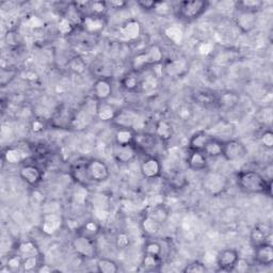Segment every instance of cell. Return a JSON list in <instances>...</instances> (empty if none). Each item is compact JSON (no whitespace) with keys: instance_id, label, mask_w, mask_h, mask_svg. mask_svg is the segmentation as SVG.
<instances>
[{"instance_id":"cell-31","label":"cell","mask_w":273,"mask_h":273,"mask_svg":"<svg viewBox=\"0 0 273 273\" xmlns=\"http://www.w3.org/2000/svg\"><path fill=\"white\" fill-rule=\"evenodd\" d=\"M162 265L161 256L159 255H152V254H143L142 261H141V268L144 271L154 272L160 269Z\"/></svg>"},{"instance_id":"cell-14","label":"cell","mask_w":273,"mask_h":273,"mask_svg":"<svg viewBox=\"0 0 273 273\" xmlns=\"http://www.w3.org/2000/svg\"><path fill=\"white\" fill-rule=\"evenodd\" d=\"M257 13L248 12V11H241L237 10L235 14V24L238 27V29L242 33H249L251 32L257 23Z\"/></svg>"},{"instance_id":"cell-5","label":"cell","mask_w":273,"mask_h":273,"mask_svg":"<svg viewBox=\"0 0 273 273\" xmlns=\"http://www.w3.org/2000/svg\"><path fill=\"white\" fill-rule=\"evenodd\" d=\"M161 142L160 139H158L155 134L149 133H136L133 144L136 147L138 152L144 153L148 156H154L157 154V147L158 143Z\"/></svg>"},{"instance_id":"cell-26","label":"cell","mask_w":273,"mask_h":273,"mask_svg":"<svg viewBox=\"0 0 273 273\" xmlns=\"http://www.w3.org/2000/svg\"><path fill=\"white\" fill-rule=\"evenodd\" d=\"M27 154L24 150L17 147H8L3 151V159L9 165L15 166L27 159Z\"/></svg>"},{"instance_id":"cell-28","label":"cell","mask_w":273,"mask_h":273,"mask_svg":"<svg viewBox=\"0 0 273 273\" xmlns=\"http://www.w3.org/2000/svg\"><path fill=\"white\" fill-rule=\"evenodd\" d=\"M187 165L194 171H203L208 168V158L203 152H190L187 158Z\"/></svg>"},{"instance_id":"cell-58","label":"cell","mask_w":273,"mask_h":273,"mask_svg":"<svg viewBox=\"0 0 273 273\" xmlns=\"http://www.w3.org/2000/svg\"><path fill=\"white\" fill-rule=\"evenodd\" d=\"M38 272H43V273H49L54 271L49 265H40V267L37 269Z\"/></svg>"},{"instance_id":"cell-56","label":"cell","mask_w":273,"mask_h":273,"mask_svg":"<svg viewBox=\"0 0 273 273\" xmlns=\"http://www.w3.org/2000/svg\"><path fill=\"white\" fill-rule=\"evenodd\" d=\"M31 129H32V131H33L34 133H37V134L42 133V132L45 129V124H44V122H43L42 120L37 119V120H34V121L31 123Z\"/></svg>"},{"instance_id":"cell-30","label":"cell","mask_w":273,"mask_h":273,"mask_svg":"<svg viewBox=\"0 0 273 273\" xmlns=\"http://www.w3.org/2000/svg\"><path fill=\"white\" fill-rule=\"evenodd\" d=\"M163 35L174 45H181L184 43V30L178 25H169L163 29Z\"/></svg>"},{"instance_id":"cell-2","label":"cell","mask_w":273,"mask_h":273,"mask_svg":"<svg viewBox=\"0 0 273 273\" xmlns=\"http://www.w3.org/2000/svg\"><path fill=\"white\" fill-rule=\"evenodd\" d=\"M97 104L98 102L95 98L87 99L82 103L80 107L74 111L70 128L75 129V131H83L87 128L96 118Z\"/></svg>"},{"instance_id":"cell-43","label":"cell","mask_w":273,"mask_h":273,"mask_svg":"<svg viewBox=\"0 0 273 273\" xmlns=\"http://www.w3.org/2000/svg\"><path fill=\"white\" fill-rule=\"evenodd\" d=\"M256 120L261 124L268 126L269 128L272 122V107L268 106L258 110V112L256 113Z\"/></svg>"},{"instance_id":"cell-17","label":"cell","mask_w":273,"mask_h":273,"mask_svg":"<svg viewBox=\"0 0 273 273\" xmlns=\"http://www.w3.org/2000/svg\"><path fill=\"white\" fill-rule=\"evenodd\" d=\"M92 91L97 102H107L112 95V81L107 77H100L94 81Z\"/></svg>"},{"instance_id":"cell-24","label":"cell","mask_w":273,"mask_h":273,"mask_svg":"<svg viewBox=\"0 0 273 273\" xmlns=\"http://www.w3.org/2000/svg\"><path fill=\"white\" fill-rule=\"evenodd\" d=\"M213 137L210 135V133L205 131H199L193 134L189 140L188 149L190 152L196 151V152H203L207 143L212 139Z\"/></svg>"},{"instance_id":"cell-40","label":"cell","mask_w":273,"mask_h":273,"mask_svg":"<svg viewBox=\"0 0 273 273\" xmlns=\"http://www.w3.org/2000/svg\"><path fill=\"white\" fill-rule=\"evenodd\" d=\"M96 269L100 273H117L119 265L110 258L100 257L96 262Z\"/></svg>"},{"instance_id":"cell-46","label":"cell","mask_w":273,"mask_h":273,"mask_svg":"<svg viewBox=\"0 0 273 273\" xmlns=\"http://www.w3.org/2000/svg\"><path fill=\"white\" fill-rule=\"evenodd\" d=\"M89 9L91 11L90 14H93V15H98V16H105L106 13L109 10L107 2H93V3H90Z\"/></svg>"},{"instance_id":"cell-13","label":"cell","mask_w":273,"mask_h":273,"mask_svg":"<svg viewBox=\"0 0 273 273\" xmlns=\"http://www.w3.org/2000/svg\"><path fill=\"white\" fill-rule=\"evenodd\" d=\"M138 150L134 144H126V145H121V144H114L112 149V155L114 160L118 163L126 165L132 162L135 160V158L138 155Z\"/></svg>"},{"instance_id":"cell-52","label":"cell","mask_w":273,"mask_h":273,"mask_svg":"<svg viewBox=\"0 0 273 273\" xmlns=\"http://www.w3.org/2000/svg\"><path fill=\"white\" fill-rule=\"evenodd\" d=\"M260 140L262 142L263 147H265L268 150L273 149V133L270 128H267L266 131H264L261 136H260Z\"/></svg>"},{"instance_id":"cell-44","label":"cell","mask_w":273,"mask_h":273,"mask_svg":"<svg viewBox=\"0 0 273 273\" xmlns=\"http://www.w3.org/2000/svg\"><path fill=\"white\" fill-rule=\"evenodd\" d=\"M172 11H173V6L171 5V3L162 2V0H160V2H156L154 10H153V12L155 14H157V15H159V16H162V17L169 16L170 14L172 13Z\"/></svg>"},{"instance_id":"cell-45","label":"cell","mask_w":273,"mask_h":273,"mask_svg":"<svg viewBox=\"0 0 273 273\" xmlns=\"http://www.w3.org/2000/svg\"><path fill=\"white\" fill-rule=\"evenodd\" d=\"M57 28H58V31L60 34L68 35L74 31L75 25L69 17H62L58 22V26H57Z\"/></svg>"},{"instance_id":"cell-38","label":"cell","mask_w":273,"mask_h":273,"mask_svg":"<svg viewBox=\"0 0 273 273\" xmlns=\"http://www.w3.org/2000/svg\"><path fill=\"white\" fill-rule=\"evenodd\" d=\"M17 253L23 257L28 256H39L40 251L37 244L31 240H24L17 243Z\"/></svg>"},{"instance_id":"cell-35","label":"cell","mask_w":273,"mask_h":273,"mask_svg":"<svg viewBox=\"0 0 273 273\" xmlns=\"http://www.w3.org/2000/svg\"><path fill=\"white\" fill-rule=\"evenodd\" d=\"M155 135L157 136L158 139H160L163 142H167L173 137V128H172L171 124L168 121L160 120L156 124Z\"/></svg>"},{"instance_id":"cell-23","label":"cell","mask_w":273,"mask_h":273,"mask_svg":"<svg viewBox=\"0 0 273 273\" xmlns=\"http://www.w3.org/2000/svg\"><path fill=\"white\" fill-rule=\"evenodd\" d=\"M240 97L236 92L225 91L220 95H217V107L223 111L233 110L239 103Z\"/></svg>"},{"instance_id":"cell-19","label":"cell","mask_w":273,"mask_h":273,"mask_svg":"<svg viewBox=\"0 0 273 273\" xmlns=\"http://www.w3.org/2000/svg\"><path fill=\"white\" fill-rule=\"evenodd\" d=\"M254 261L261 266H270L273 263V247L268 241L254 248Z\"/></svg>"},{"instance_id":"cell-48","label":"cell","mask_w":273,"mask_h":273,"mask_svg":"<svg viewBox=\"0 0 273 273\" xmlns=\"http://www.w3.org/2000/svg\"><path fill=\"white\" fill-rule=\"evenodd\" d=\"M144 253L161 256V253H162L161 244L159 242L154 241V240L147 241L144 244Z\"/></svg>"},{"instance_id":"cell-25","label":"cell","mask_w":273,"mask_h":273,"mask_svg":"<svg viewBox=\"0 0 273 273\" xmlns=\"http://www.w3.org/2000/svg\"><path fill=\"white\" fill-rule=\"evenodd\" d=\"M142 80L143 79L140 77V73L132 69L123 76L121 80L122 88L127 92H137L142 87Z\"/></svg>"},{"instance_id":"cell-47","label":"cell","mask_w":273,"mask_h":273,"mask_svg":"<svg viewBox=\"0 0 273 273\" xmlns=\"http://www.w3.org/2000/svg\"><path fill=\"white\" fill-rule=\"evenodd\" d=\"M39 256H28V257H24L22 270L23 271H27V272L37 271V269L41 265L40 264V261H39Z\"/></svg>"},{"instance_id":"cell-53","label":"cell","mask_w":273,"mask_h":273,"mask_svg":"<svg viewBox=\"0 0 273 273\" xmlns=\"http://www.w3.org/2000/svg\"><path fill=\"white\" fill-rule=\"evenodd\" d=\"M129 243H131V239L126 233H119L116 238V244L119 249H126Z\"/></svg>"},{"instance_id":"cell-51","label":"cell","mask_w":273,"mask_h":273,"mask_svg":"<svg viewBox=\"0 0 273 273\" xmlns=\"http://www.w3.org/2000/svg\"><path fill=\"white\" fill-rule=\"evenodd\" d=\"M237 53H238L237 51H233L232 49H227V50H224V51L218 53L217 59L219 60L220 64H222V63H232L233 61L236 60Z\"/></svg>"},{"instance_id":"cell-49","label":"cell","mask_w":273,"mask_h":273,"mask_svg":"<svg viewBox=\"0 0 273 273\" xmlns=\"http://www.w3.org/2000/svg\"><path fill=\"white\" fill-rule=\"evenodd\" d=\"M23 261H24V257L17 253L8 258L7 266L10 268L11 271H19L23 267Z\"/></svg>"},{"instance_id":"cell-20","label":"cell","mask_w":273,"mask_h":273,"mask_svg":"<svg viewBox=\"0 0 273 273\" xmlns=\"http://www.w3.org/2000/svg\"><path fill=\"white\" fill-rule=\"evenodd\" d=\"M271 236V227L266 223H257L252 228L250 234V240L252 246L255 248L262 243L268 242Z\"/></svg>"},{"instance_id":"cell-15","label":"cell","mask_w":273,"mask_h":273,"mask_svg":"<svg viewBox=\"0 0 273 273\" xmlns=\"http://www.w3.org/2000/svg\"><path fill=\"white\" fill-rule=\"evenodd\" d=\"M20 176L26 184L35 187L43 179V172L34 163H25L20 169Z\"/></svg>"},{"instance_id":"cell-50","label":"cell","mask_w":273,"mask_h":273,"mask_svg":"<svg viewBox=\"0 0 273 273\" xmlns=\"http://www.w3.org/2000/svg\"><path fill=\"white\" fill-rule=\"evenodd\" d=\"M206 271H207L206 266L203 263L197 261L186 265V267L183 269V272L185 273H204Z\"/></svg>"},{"instance_id":"cell-37","label":"cell","mask_w":273,"mask_h":273,"mask_svg":"<svg viewBox=\"0 0 273 273\" xmlns=\"http://www.w3.org/2000/svg\"><path fill=\"white\" fill-rule=\"evenodd\" d=\"M100 233V225L95 220H89L82 224V226L78 229L77 234L83 235L92 239H96L98 234Z\"/></svg>"},{"instance_id":"cell-7","label":"cell","mask_w":273,"mask_h":273,"mask_svg":"<svg viewBox=\"0 0 273 273\" xmlns=\"http://www.w3.org/2000/svg\"><path fill=\"white\" fill-rule=\"evenodd\" d=\"M188 70L189 61L184 56L174 57L163 62V71L168 77L180 78L188 73Z\"/></svg>"},{"instance_id":"cell-8","label":"cell","mask_w":273,"mask_h":273,"mask_svg":"<svg viewBox=\"0 0 273 273\" xmlns=\"http://www.w3.org/2000/svg\"><path fill=\"white\" fill-rule=\"evenodd\" d=\"M247 153V148L241 141L237 139L224 141L222 156L225 158V160L231 162L241 160L242 158L246 157Z\"/></svg>"},{"instance_id":"cell-22","label":"cell","mask_w":273,"mask_h":273,"mask_svg":"<svg viewBox=\"0 0 273 273\" xmlns=\"http://www.w3.org/2000/svg\"><path fill=\"white\" fill-rule=\"evenodd\" d=\"M141 33L142 27L137 20H128L120 28V34L126 41H135L139 39Z\"/></svg>"},{"instance_id":"cell-12","label":"cell","mask_w":273,"mask_h":273,"mask_svg":"<svg viewBox=\"0 0 273 273\" xmlns=\"http://www.w3.org/2000/svg\"><path fill=\"white\" fill-rule=\"evenodd\" d=\"M88 171L92 183L106 181L110 176L108 166L100 159L88 160Z\"/></svg>"},{"instance_id":"cell-34","label":"cell","mask_w":273,"mask_h":273,"mask_svg":"<svg viewBox=\"0 0 273 273\" xmlns=\"http://www.w3.org/2000/svg\"><path fill=\"white\" fill-rule=\"evenodd\" d=\"M144 51L147 53V58H148L150 66L162 64V62H163V50H162L160 45L153 44Z\"/></svg>"},{"instance_id":"cell-32","label":"cell","mask_w":273,"mask_h":273,"mask_svg":"<svg viewBox=\"0 0 273 273\" xmlns=\"http://www.w3.org/2000/svg\"><path fill=\"white\" fill-rule=\"evenodd\" d=\"M193 99L204 107H217V95L210 91H196L193 94Z\"/></svg>"},{"instance_id":"cell-41","label":"cell","mask_w":273,"mask_h":273,"mask_svg":"<svg viewBox=\"0 0 273 273\" xmlns=\"http://www.w3.org/2000/svg\"><path fill=\"white\" fill-rule=\"evenodd\" d=\"M264 6V2L262 0H241V2L235 3L236 10L248 11L257 13Z\"/></svg>"},{"instance_id":"cell-11","label":"cell","mask_w":273,"mask_h":273,"mask_svg":"<svg viewBox=\"0 0 273 273\" xmlns=\"http://www.w3.org/2000/svg\"><path fill=\"white\" fill-rule=\"evenodd\" d=\"M140 171L142 176L144 178L154 179L161 175L162 166L160 160L158 159V157L148 156L142 160L140 165Z\"/></svg>"},{"instance_id":"cell-4","label":"cell","mask_w":273,"mask_h":273,"mask_svg":"<svg viewBox=\"0 0 273 273\" xmlns=\"http://www.w3.org/2000/svg\"><path fill=\"white\" fill-rule=\"evenodd\" d=\"M228 185V178L224 174L215 171H207L202 180L204 191L213 197L223 194L227 190Z\"/></svg>"},{"instance_id":"cell-3","label":"cell","mask_w":273,"mask_h":273,"mask_svg":"<svg viewBox=\"0 0 273 273\" xmlns=\"http://www.w3.org/2000/svg\"><path fill=\"white\" fill-rule=\"evenodd\" d=\"M208 2L204 0H186L177 6V15L185 22H193L198 20L207 11Z\"/></svg>"},{"instance_id":"cell-9","label":"cell","mask_w":273,"mask_h":273,"mask_svg":"<svg viewBox=\"0 0 273 273\" xmlns=\"http://www.w3.org/2000/svg\"><path fill=\"white\" fill-rule=\"evenodd\" d=\"M69 175L77 185L83 187V188H87L92 183L88 171V160L79 159L75 161L70 166Z\"/></svg>"},{"instance_id":"cell-54","label":"cell","mask_w":273,"mask_h":273,"mask_svg":"<svg viewBox=\"0 0 273 273\" xmlns=\"http://www.w3.org/2000/svg\"><path fill=\"white\" fill-rule=\"evenodd\" d=\"M155 4H156L155 0H139V2H137V5L143 11H147V12L153 11L154 7H155Z\"/></svg>"},{"instance_id":"cell-10","label":"cell","mask_w":273,"mask_h":273,"mask_svg":"<svg viewBox=\"0 0 273 273\" xmlns=\"http://www.w3.org/2000/svg\"><path fill=\"white\" fill-rule=\"evenodd\" d=\"M63 225V218L60 213L48 212L43 215L41 222V231L47 236L58 233Z\"/></svg>"},{"instance_id":"cell-39","label":"cell","mask_w":273,"mask_h":273,"mask_svg":"<svg viewBox=\"0 0 273 273\" xmlns=\"http://www.w3.org/2000/svg\"><path fill=\"white\" fill-rule=\"evenodd\" d=\"M136 132L132 128H119L116 132V143L121 145L133 144Z\"/></svg>"},{"instance_id":"cell-27","label":"cell","mask_w":273,"mask_h":273,"mask_svg":"<svg viewBox=\"0 0 273 273\" xmlns=\"http://www.w3.org/2000/svg\"><path fill=\"white\" fill-rule=\"evenodd\" d=\"M137 122V113L131 109H121L113 123L119 128H132Z\"/></svg>"},{"instance_id":"cell-21","label":"cell","mask_w":273,"mask_h":273,"mask_svg":"<svg viewBox=\"0 0 273 273\" xmlns=\"http://www.w3.org/2000/svg\"><path fill=\"white\" fill-rule=\"evenodd\" d=\"M120 108L107 102H98L96 118L103 122H113L120 112Z\"/></svg>"},{"instance_id":"cell-59","label":"cell","mask_w":273,"mask_h":273,"mask_svg":"<svg viewBox=\"0 0 273 273\" xmlns=\"http://www.w3.org/2000/svg\"><path fill=\"white\" fill-rule=\"evenodd\" d=\"M73 62H74V63H76V62H79V63L81 64V68L83 69V67H84V64H82L83 62H82V60H81V59H79V58H75V59L73 60ZM77 66H78L77 64H76V65H71V68H74V69H76V67H77Z\"/></svg>"},{"instance_id":"cell-29","label":"cell","mask_w":273,"mask_h":273,"mask_svg":"<svg viewBox=\"0 0 273 273\" xmlns=\"http://www.w3.org/2000/svg\"><path fill=\"white\" fill-rule=\"evenodd\" d=\"M145 214L162 225L169 218V209L165 206V204L157 203L150 205L145 209Z\"/></svg>"},{"instance_id":"cell-16","label":"cell","mask_w":273,"mask_h":273,"mask_svg":"<svg viewBox=\"0 0 273 273\" xmlns=\"http://www.w3.org/2000/svg\"><path fill=\"white\" fill-rule=\"evenodd\" d=\"M239 260V254L235 249H223L217 255V266L220 271H233Z\"/></svg>"},{"instance_id":"cell-57","label":"cell","mask_w":273,"mask_h":273,"mask_svg":"<svg viewBox=\"0 0 273 273\" xmlns=\"http://www.w3.org/2000/svg\"><path fill=\"white\" fill-rule=\"evenodd\" d=\"M107 5L109 9L120 10V9H124L127 6V3L123 2V0H112V2H107Z\"/></svg>"},{"instance_id":"cell-42","label":"cell","mask_w":273,"mask_h":273,"mask_svg":"<svg viewBox=\"0 0 273 273\" xmlns=\"http://www.w3.org/2000/svg\"><path fill=\"white\" fill-rule=\"evenodd\" d=\"M149 66L150 64L147 58L145 51H141L137 53L132 59V69L135 71H138V73H141L143 69H145Z\"/></svg>"},{"instance_id":"cell-18","label":"cell","mask_w":273,"mask_h":273,"mask_svg":"<svg viewBox=\"0 0 273 273\" xmlns=\"http://www.w3.org/2000/svg\"><path fill=\"white\" fill-rule=\"evenodd\" d=\"M107 25L105 16H98L89 14V15L82 17L81 27L82 29L89 34H97L102 32Z\"/></svg>"},{"instance_id":"cell-55","label":"cell","mask_w":273,"mask_h":273,"mask_svg":"<svg viewBox=\"0 0 273 273\" xmlns=\"http://www.w3.org/2000/svg\"><path fill=\"white\" fill-rule=\"evenodd\" d=\"M6 42H7V44L11 47L13 46H17L19 45V35L15 33V32H8L7 35H6Z\"/></svg>"},{"instance_id":"cell-33","label":"cell","mask_w":273,"mask_h":273,"mask_svg":"<svg viewBox=\"0 0 273 273\" xmlns=\"http://www.w3.org/2000/svg\"><path fill=\"white\" fill-rule=\"evenodd\" d=\"M223 144L224 141L219 138H212L205 147L203 153L206 155L207 158H217L222 156L223 152Z\"/></svg>"},{"instance_id":"cell-1","label":"cell","mask_w":273,"mask_h":273,"mask_svg":"<svg viewBox=\"0 0 273 273\" xmlns=\"http://www.w3.org/2000/svg\"><path fill=\"white\" fill-rule=\"evenodd\" d=\"M238 188L247 194H265L272 196V180L253 170H242L237 174Z\"/></svg>"},{"instance_id":"cell-36","label":"cell","mask_w":273,"mask_h":273,"mask_svg":"<svg viewBox=\"0 0 273 273\" xmlns=\"http://www.w3.org/2000/svg\"><path fill=\"white\" fill-rule=\"evenodd\" d=\"M161 224L156 222L154 219H152L149 215L144 214V217L141 220V228L142 232L144 233L148 237H154L159 232Z\"/></svg>"},{"instance_id":"cell-6","label":"cell","mask_w":273,"mask_h":273,"mask_svg":"<svg viewBox=\"0 0 273 273\" xmlns=\"http://www.w3.org/2000/svg\"><path fill=\"white\" fill-rule=\"evenodd\" d=\"M71 247H73L75 253L82 258L91 260V258H94L97 255L95 239L85 237L80 234H77L74 237L73 241H71Z\"/></svg>"}]
</instances>
